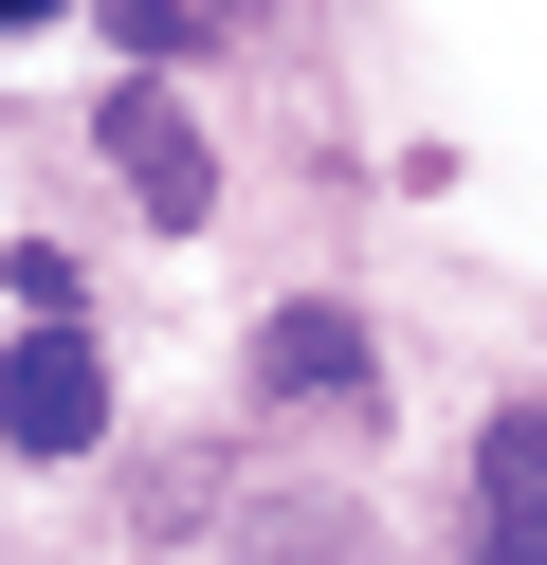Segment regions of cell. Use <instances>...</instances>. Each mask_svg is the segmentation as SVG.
Instances as JSON below:
<instances>
[{
  "label": "cell",
  "instance_id": "1",
  "mask_svg": "<svg viewBox=\"0 0 547 565\" xmlns=\"http://www.w3.org/2000/svg\"><path fill=\"white\" fill-rule=\"evenodd\" d=\"M0 438L19 456H92L109 438V365L73 329H19V365H0Z\"/></svg>",
  "mask_w": 547,
  "mask_h": 565
},
{
  "label": "cell",
  "instance_id": "2",
  "mask_svg": "<svg viewBox=\"0 0 547 565\" xmlns=\"http://www.w3.org/2000/svg\"><path fill=\"white\" fill-rule=\"evenodd\" d=\"M109 164H128V201H146V220H165V237H182V220H201V201H219V164H201V128H182V110H165V92H146V74L109 92Z\"/></svg>",
  "mask_w": 547,
  "mask_h": 565
},
{
  "label": "cell",
  "instance_id": "3",
  "mask_svg": "<svg viewBox=\"0 0 547 565\" xmlns=\"http://www.w3.org/2000/svg\"><path fill=\"white\" fill-rule=\"evenodd\" d=\"M255 383H274V402H383V365H365L347 310H274V329H255Z\"/></svg>",
  "mask_w": 547,
  "mask_h": 565
},
{
  "label": "cell",
  "instance_id": "4",
  "mask_svg": "<svg viewBox=\"0 0 547 565\" xmlns=\"http://www.w3.org/2000/svg\"><path fill=\"white\" fill-rule=\"evenodd\" d=\"M474 475H493V511H547V402H511V419H493V456H474Z\"/></svg>",
  "mask_w": 547,
  "mask_h": 565
},
{
  "label": "cell",
  "instance_id": "5",
  "mask_svg": "<svg viewBox=\"0 0 547 565\" xmlns=\"http://www.w3.org/2000/svg\"><path fill=\"white\" fill-rule=\"evenodd\" d=\"M474 565H547V511H493V529H474Z\"/></svg>",
  "mask_w": 547,
  "mask_h": 565
},
{
  "label": "cell",
  "instance_id": "6",
  "mask_svg": "<svg viewBox=\"0 0 547 565\" xmlns=\"http://www.w3.org/2000/svg\"><path fill=\"white\" fill-rule=\"evenodd\" d=\"M19 19H55V0H0V38H19Z\"/></svg>",
  "mask_w": 547,
  "mask_h": 565
}]
</instances>
